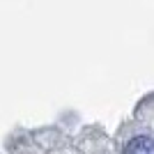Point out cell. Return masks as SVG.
I'll use <instances>...</instances> for the list:
<instances>
[{
  "label": "cell",
  "mask_w": 154,
  "mask_h": 154,
  "mask_svg": "<svg viewBox=\"0 0 154 154\" xmlns=\"http://www.w3.org/2000/svg\"><path fill=\"white\" fill-rule=\"evenodd\" d=\"M124 154H154V140L147 136H136L127 143Z\"/></svg>",
  "instance_id": "6da1fadb"
}]
</instances>
